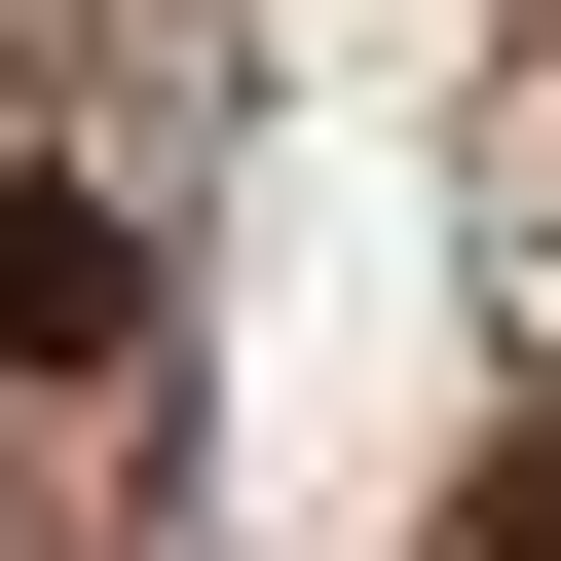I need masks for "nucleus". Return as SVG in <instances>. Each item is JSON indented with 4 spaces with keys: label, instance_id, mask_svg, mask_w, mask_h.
<instances>
[{
    "label": "nucleus",
    "instance_id": "nucleus-1",
    "mask_svg": "<svg viewBox=\"0 0 561 561\" xmlns=\"http://www.w3.org/2000/svg\"><path fill=\"white\" fill-rule=\"evenodd\" d=\"M76 337H150V262H113V187L0 150V375H76Z\"/></svg>",
    "mask_w": 561,
    "mask_h": 561
}]
</instances>
